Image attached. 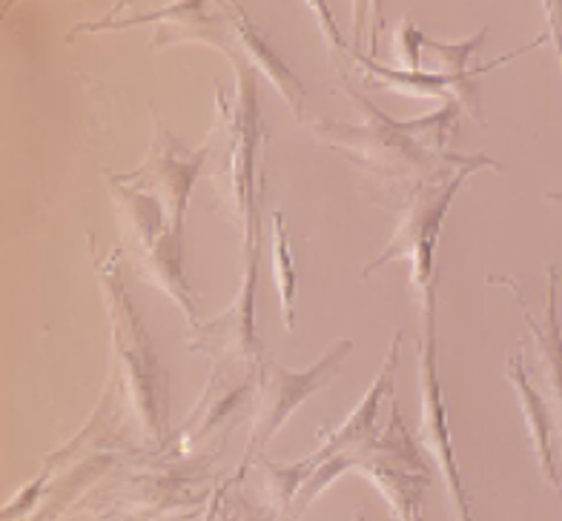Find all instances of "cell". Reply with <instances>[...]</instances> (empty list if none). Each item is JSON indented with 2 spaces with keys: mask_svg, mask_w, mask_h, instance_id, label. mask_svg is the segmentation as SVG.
<instances>
[{
  "mask_svg": "<svg viewBox=\"0 0 562 521\" xmlns=\"http://www.w3.org/2000/svg\"><path fill=\"white\" fill-rule=\"evenodd\" d=\"M350 101L364 112L362 124L345 121H313V133L327 147L339 149L364 169V175L379 184L400 186L405 195L430 178L451 172L474 161V155L451 152V138L457 135L459 103H445L442 110L430 112L428 118L396 121L382 112L364 92L341 81Z\"/></svg>",
  "mask_w": 562,
  "mask_h": 521,
  "instance_id": "1",
  "label": "cell"
},
{
  "mask_svg": "<svg viewBox=\"0 0 562 521\" xmlns=\"http://www.w3.org/2000/svg\"><path fill=\"white\" fill-rule=\"evenodd\" d=\"M87 243L92 250V264L110 316L112 350H115L112 373L119 375L124 404H130L133 410L138 433L158 455H164L176 433L170 427V373L164 370L156 344L140 321V313L126 293L121 252L112 250L101 258L95 252V238L89 236Z\"/></svg>",
  "mask_w": 562,
  "mask_h": 521,
  "instance_id": "2",
  "label": "cell"
},
{
  "mask_svg": "<svg viewBox=\"0 0 562 521\" xmlns=\"http://www.w3.org/2000/svg\"><path fill=\"white\" fill-rule=\"evenodd\" d=\"M119 398H124V393L119 375L112 373L87 427L67 448L49 455L35 482L23 487L12 505L3 507V521H18L23 516H32L30 521L58 519L67 513V507L83 501V490L95 485L98 478H104L121 455L133 453V448L119 435L121 410L126 407L119 404Z\"/></svg>",
  "mask_w": 562,
  "mask_h": 521,
  "instance_id": "3",
  "label": "cell"
},
{
  "mask_svg": "<svg viewBox=\"0 0 562 521\" xmlns=\"http://www.w3.org/2000/svg\"><path fill=\"white\" fill-rule=\"evenodd\" d=\"M213 455L201 458H178L147 467L115 487H101L83 496L81 510L95 521H167L184 519L187 513L207 507L218 487L215 482Z\"/></svg>",
  "mask_w": 562,
  "mask_h": 521,
  "instance_id": "4",
  "label": "cell"
},
{
  "mask_svg": "<svg viewBox=\"0 0 562 521\" xmlns=\"http://www.w3.org/2000/svg\"><path fill=\"white\" fill-rule=\"evenodd\" d=\"M480 169H503V163L488 158V155H474V161L465 167H457L451 172L430 178L425 184L416 186L411 195H405L400 220L393 229V238L387 247L379 252L368 267H364L362 279H370L373 272L382 270L391 261H407L411 267V286L416 293H425L428 286L437 284V241L442 233V220L457 199L459 186L468 175H474Z\"/></svg>",
  "mask_w": 562,
  "mask_h": 521,
  "instance_id": "5",
  "label": "cell"
},
{
  "mask_svg": "<svg viewBox=\"0 0 562 521\" xmlns=\"http://www.w3.org/2000/svg\"><path fill=\"white\" fill-rule=\"evenodd\" d=\"M400 344L402 336L396 332L387 347V355L379 367L376 378L368 387V393L362 396V401L356 404L350 416L341 421L339 427L327 430L322 427L318 430V450L311 455L316 471L313 476L304 482V487L299 490L296 501H293V510H290L288 519L296 521L302 519L307 510H311L313 501L327 490V487L339 482L348 471H359V464L370 455V450L376 448L379 439V407L387 396H393V378H396V364H400Z\"/></svg>",
  "mask_w": 562,
  "mask_h": 521,
  "instance_id": "6",
  "label": "cell"
},
{
  "mask_svg": "<svg viewBox=\"0 0 562 521\" xmlns=\"http://www.w3.org/2000/svg\"><path fill=\"white\" fill-rule=\"evenodd\" d=\"M350 353H353V341L341 338L311 370H302V373L288 370L284 364L273 361V355H267L261 361L259 384H256V396H252L250 407V441H247L245 462H241L238 473L233 476L236 485L245 482L247 471L267 453L270 441L276 439L281 427L288 424L290 416L341 373V364L348 361Z\"/></svg>",
  "mask_w": 562,
  "mask_h": 521,
  "instance_id": "7",
  "label": "cell"
},
{
  "mask_svg": "<svg viewBox=\"0 0 562 521\" xmlns=\"http://www.w3.org/2000/svg\"><path fill=\"white\" fill-rule=\"evenodd\" d=\"M236 72V89L233 101H227V92H218V118H222V133L227 140L224 152V178L229 186V201L236 206L238 224L245 227V238L259 233V206H256V192H259V149L265 138V124L259 115V78L256 69L247 64L241 55H227Z\"/></svg>",
  "mask_w": 562,
  "mask_h": 521,
  "instance_id": "8",
  "label": "cell"
},
{
  "mask_svg": "<svg viewBox=\"0 0 562 521\" xmlns=\"http://www.w3.org/2000/svg\"><path fill=\"white\" fill-rule=\"evenodd\" d=\"M422 298V338L416 341L419 355V444L434 462L445 482V490L451 496L457 521H476L471 510V496L462 485L459 473L457 448H453L451 427H448V410H445L442 382H439V359H437V284L428 286Z\"/></svg>",
  "mask_w": 562,
  "mask_h": 521,
  "instance_id": "9",
  "label": "cell"
},
{
  "mask_svg": "<svg viewBox=\"0 0 562 521\" xmlns=\"http://www.w3.org/2000/svg\"><path fill=\"white\" fill-rule=\"evenodd\" d=\"M362 476L376 487L396 521H425V490L430 487L434 462L419 439L407 430L400 401L391 396V412L379 430L376 448L359 464Z\"/></svg>",
  "mask_w": 562,
  "mask_h": 521,
  "instance_id": "10",
  "label": "cell"
},
{
  "mask_svg": "<svg viewBox=\"0 0 562 521\" xmlns=\"http://www.w3.org/2000/svg\"><path fill=\"white\" fill-rule=\"evenodd\" d=\"M261 233V229H259ZM259 233L245 238L241 252V275H238L236 298L213 321H199L187 330V350L218 361H247L261 364L267 350L256 332V281H259Z\"/></svg>",
  "mask_w": 562,
  "mask_h": 521,
  "instance_id": "11",
  "label": "cell"
},
{
  "mask_svg": "<svg viewBox=\"0 0 562 521\" xmlns=\"http://www.w3.org/2000/svg\"><path fill=\"white\" fill-rule=\"evenodd\" d=\"M256 384H259V364L218 361L190 416L172 433V444L167 453L187 458V455H195V448L215 439L218 433L227 439L229 430L241 421V416L245 412L250 416Z\"/></svg>",
  "mask_w": 562,
  "mask_h": 521,
  "instance_id": "12",
  "label": "cell"
},
{
  "mask_svg": "<svg viewBox=\"0 0 562 521\" xmlns=\"http://www.w3.org/2000/svg\"><path fill=\"white\" fill-rule=\"evenodd\" d=\"M210 149H213V135L199 149H187L181 138L172 135L164 126V121L156 118V135L149 140L147 158L140 161L138 169L115 178H119L121 184L149 192L153 199L161 201L170 229L184 233V215L187 206H190V195H193L201 169L207 163Z\"/></svg>",
  "mask_w": 562,
  "mask_h": 521,
  "instance_id": "13",
  "label": "cell"
},
{
  "mask_svg": "<svg viewBox=\"0 0 562 521\" xmlns=\"http://www.w3.org/2000/svg\"><path fill=\"white\" fill-rule=\"evenodd\" d=\"M491 286H508L514 298H517L519 309H522V318H526L528 330H531L533 347H537V364H540V382L546 398L548 412H551V421H554V430L560 433L562 441V327L560 316H557V290H560V272L557 267H548V293H546V307H542V316L537 318L528 307L526 295H522V286L514 275H494L491 272L488 279Z\"/></svg>",
  "mask_w": 562,
  "mask_h": 521,
  "instance_id": "14",
  "label": "cell"
},
{
  "mask_svg": "<svg viewBox=\"0 0 562 521\" xmlns=\"http://www.w3.org/2000/svg\"><path fill=\"white\" fill-rule=\"evenodd\" d=\"M181 236L178 229H164V236L158 238L156 247H149L147 252H135L133 267L138 272L140 281L158 286L170 302L178 304V309L184 313L190 327L199 324V309H195V293L184 272V247H181Z\"/></svg>",
  "mask_w": 562,
  "mask_h": 521,
  "instance_id": "15",
  "label": "cell"
},
{
  "mask_svg": "<svg viewBox=\"0 0 562 521\" xmlns=\"http://www.w3.org/2000/svg\"><path fill=\"white\" fill-rule=\"evenodd\" d=\"M505 378L510 382V387L517 389L519 404H522V416H526L528 435H531V448H533V455H537L540 476L546 478L548 485L554 487V490H560L562 496L560 464H557V450H554V421H551L546 398L540 396V389L533 387L531 375H528L526 353H522V350L508 355Z\"/></svg>",
  "mask_w": 562,
  "mask_h": 521,
  "instance_id": "16",
  "label": "cell"
},
{
  "mask_svg": "<svg viewBox=\"0 0 562 521\" xmlns=\"http://www.w3.org/2000/svg\"><path fill=\"white\" fill-rule=\"evenodd\" d=\"M110 195L115 201L121 220H124L130 236H133L135 252H147L149 247H156L158 238L164 236V229L170 227L161 201L153 199L149 192L121 184L115 175H110Z\"/></svg>",
  "mask_w": 562,
  "mask_h": 521,
  "instance_id": "17",
  "label": "cell"
},
{
  "mask_svg": "<svg viewBox=\"0 0 562 521\" xmlns=\"http://www.w3.org/2000/svg\"><path fill=\"white\" fill-rule=\"evenodd\" d=\"M252 467H259L261 476H265V482H261L265 507L267 510H273L276 519H279V516H290L299 490H302L304 482H307V478L313 476V471H316V464H313L311 455L293 464H276L270 462V458H259Z\"/></svg>",
  "mask_w": 562,
  "mask_h": 521,
  "instance_id": "18",
  "label": "cell"
},
{
  "mask_svg": "<svg viewBox=\"0 0 562 521\" xmlns=\"http://www.w3.org/2000/svg\"><path fill=\"white\" fill-rule=\"evenodd\" d=\"M270 224H273L270 264H273L276 293H279V304H281V324H284V330L290 332L293 327H296V290H299L296 261H293V252H290L288 227H284V213H281V209H273V215H270Z\"/></svg>",
  "mask_w": 562,
  "mask_h": 521,
  "instance_id": "19",
  "label": "cell"
},
{
  "mask_svg": "<svg viewBox=\"0 0 562 521\" xmlns=\"http://www.w3.org/2000/svg\"><path fill=\"white\" fill-rule=\"evenodd\" d=\"M213 521H276V513L267 510L265 505L247 499L241 485H236L233 478H224L222 499H218Z\"/></svg>",
  "mask_w": 562,
  "mask_h": 521,
  "instance_id": "20",
  "label": "cell"
},
{
  "mask_svg": "<svg viewBox=\"0 0 562 521\" xmlns=\"http://www.w3.org/2000/svg\"><path fill=\"white\" fill-rule=\"evenodd\" d=\"M422 44L425 32L416 30V23L405 21L393 35V55L405 64V69H422Z\"/></svg>",
  "mask_w": 562,
  "mask_h": 521,
  "instance_id": "21",
  "label": "cell"
},
{
  "mask_svg": "<svg viewBox=\"0 0 562 521\" xmlns=\"http://www.w3.org/2000/svg\"><path fill=\"white\" fill-rule=\"evenodd\" d=\"M542 12L548 15V41H554L557 55H560L562 69V3H542Z\"/></svg>",
  "mask_w": 562,
  "mask_h": 521,
  "instance_id": "22",
  "label": "cell"
},
{
  "mask_svg": "<svg viewBox=\"0 0 562 521\" xmlns=\"http://www.w3.org/2000/svg\"><path fill=\"white\" fill-rule=\"evenodd\" d=\"M222 485H224V482H222ZM222 485H218L215 496H213V499H210L207 510H204V519H201V521H213L215 519V510H218V499H222Z\"/></svg>",
  "mask_w": 562,
  "mask_h": 521,
  "instance_id": "23",
  "label": "cell"
},
{
  "mask_svg": "<svg viewBox=\"0 0 562 521\" xmlns=\"http://www.w3.org/2000/svg\"><path fill=\"white\" fill-rule=\"evenodd\" d=\"M546 201H548V204H554V206H562V190H554V192H546Z\"/></svg>",
  "mask_w": 562,
  "mask_h": 521,
  "instance_id": "24",
  "label": "cell"
},
{
  "mask_svg": "<svg viewBox=\"0 0 562 521\" xmlns=\"http://www.w3.org/2000/svg\"><path fill=\"white\" fill-rule=\"evenodd\" d=\"M350 521H368V516H364V513H362V510H359V513H356V516H353V519H350Z\"/></svg>",
  "mask_w": 562,
  "mask_h": 521,
  "instance_id": "25",
  "label": "cell"
}]
</instances>
